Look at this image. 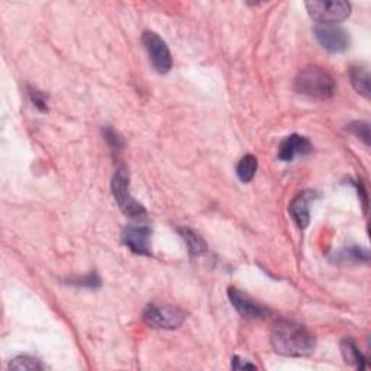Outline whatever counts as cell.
<instances>
[{
	"mask_svg": "<svg viewBox=\"0 0 371 371\" xmlns=\"http://www.w3.org/2000/svg\"><path fill=\"white\" fill-rule=\"evenodd\" d=\"M270 341L274 351L286 357H307L316 346L314 333L290 320H279L273 327Z\"/></svg>",
	"mask_w": 371,
	"mask_h": 371,
	"instance_id": "6da1fadb",
	"label": "cell"
},
{
	"mask_svg": "<svg viewBox=\"0 0 371 371\" xmlns=\"http://www.w3.org/2000/svg\"><path fill=\"white\" fill-rule=\"evenodd\" d=\"M335 80L327 70L318 66H307L299 71L294 80V90L307 98L329 99L335 93Z\"/></svg>",
	"mask_w": 371,
	"mask_h": 371,
	"instance_id": "7a4b0ae2",
	"label": "cell"
},
{
	"mask_svg": "<svg viewBox=\"0 0 371 371\" xmlns=\"http://www.w3.org/2000/svg\"><path fill=\"white\" fill-rule=\"evenodd\" d=\"M112 193L115 196L118 206L121 208V210L126 215V217L134 218V219H141L147 215L146 208L139 205V203L130 196L129 174L124 167L118 169L112 178Z\"/></svg>",
	"mask_w": 371,
	"mask_h": 371,
	"instance_id": "3957f363",
	"label": "cell"
},
{
	"mask_svg": "<svg viewBox=\"0 0 371 371\" xmlns=\"http://www.w3.org/2000/svg\"><path fill=\"white\" fill-rule=\"evenodd\" d=\"M186 319L183 309L173 305H148L143 310V320L152 328L174 329Z\"/></svg>",
	"mask_w": 371,
	"mask_h": 371,
	"instance_id": "277c9868",
	"label": "cell"
},
{
	"mask_svg": "<svg viewBox=\"0 0 371 371\" xmlns=\"http://www.w3.org/2000/svg\"><path fill=\"white\" fill-rule=\"evenodd\" d=\"M142 44L146 46L150 61L155 71L160 74L169 73L173 67V58L169 46L160 38V35L151 31H146L142 33Z\"/></svg>",
	"mask_w": 371,
	"mask_h": 371,
	"instance_id": "5b68a950",
	"label": "cell"
},
{
	"mask_svg": "<svg viewBox=\"0 0 371 371\" xmlns=\"http://www.w3.org/2000/svg\"><path fill=\"white\" fill-rule=\"evenodd\" d=\"M306 9L312 19L320 23H335L345 20L351 14L348 2H307Z\"/></svg>",
	"mask_w": 371,
	"mask_h": 371,
	"instance_id": "8992f818",
	"label": "cell"
},
{
	"mask_svg": "<svg viewBox=\"0 0 371 371\" xmlns=\"http://www.w3.org/2000/svg\"><path fill=\"white\" fill-rule=\"evenodd\" d=\"M315 38L324 50L340 54L348 50L350 35L342 27L335 23H320L315 28Z\"/></svg>",
	"mask_w": 371,
	"mask_h": 371,
	"instance_id": "52a82bcc",
	"label": "cell"
},
{
	"mask_svg": "<svg viewBox=\"0 0 371 371\" xmlns=\"http://www.w3.org/2000/svg\"><path fill=\"white\" fill-rule=\"evenodd\" d=\"M228 297L232 306L236 309V312L247 319H260L269 316V310L264 306L257 303L248 294L235 289V287H230Z\"/></svg>",
	"mask_w": 371,
	"mask_h": 371,
	"instance_id": "ba28073f",
	"label": "cell"
},
{
	"mask_svg": "<svg viewBox=\"0 0 371 371\" xmlns=\"http://www.w3.org/2000/svg\"><path fill=\"white\" fill-rule=\"evenodd\" d=\"M150 238H151V230L148 228V226H142V225L128 226L122 234L124 244L133 251L134 254H138V256L151 254Z\"/></svg>",
	"mask_w": 371,
	"mask_h": 371,
	"instance_id": "9c48e42d",
	"label": "cell"
},
{
	"mask_svg": "<svg viewBox=\"0 0 371 371\" xmlns=\"http://www.w3.org/2000/svg\"><path fill=\"white\" fill-rule=\"evenodd\" d=\"M314 147L310 141L306 137L302 135H290L287 137L279 148V159L281 161H292L294 160L297 155H306L309 152H312Z\"/></svg>",
	"mask_w": 371,
	"mask_h": 371,
	"instance_id": "30bf717a",
	"label": "cell"
},
{
	"mask_svg": "<svg viewBox=\"0 0 371 371\" xmlns=\"http://www.w3.org/2000/svg\"><path fill=\"white\" fill-rule=\"evenodd\" d=\"M315 197H316L315 191L305 190V191H302L301 195H297L292 202L289 210H290L293 221L296 222V225L301 230H305L306 226L309 225V221H310L309 205H310V202H312Z\"/></svg>",
	"mask_w": 371,
	"mask_h": 371,
	"instance_id": "8fae6325",
	"label": "cell"
},
{
	"mask_svg": "<svg viewBox=\"0 0 371 371\" xmlns=\"http://www.w3.org/2000/svg\"><path fill=\"white\" fill-rule=\"evenodd\" d=\"M351 85L358 94L370 99V71L366 66H354L350 68Z\"/></svg>",
	"mask_w": 371,
	"mask_h": 371,
	"instance_id": "7c38bea8",
	"label": "cell"
},
{
	"mask_svg": "<svg viewBox=\"0 0 371 371\" xmlns=\"http://www.w3.org/2000/svg\"><path fill=\"white\" fill-rule=\"evenodd\" d=\"M180 235L184 238V243L189 248V253L191 257H199L202 254L206 253V243L203 241V238L193 230L190 228H180L178 230Z\"/></svg>",
	"mask_w": 371,
	"mask_h": 371,
	"instance_id": "4fadbf2b",
	"label": "cell"
},
{
	"mask_svg": "<svg viewBox=\"0 0 371 371\" xmlns=\"http://www.w3.org/2000/svg\"><path fill=\"white\" fill-rule=\"evenodd\" d=\"M341 351H342V355H344L346 363L351 364V366H355L358 370L366 368V361H367L366 357L361 354L360 348H358L354 341L344 340L341 342Z\"/></svg>",
	"mask_w": 371,
	"mask_h": 371,
	"instance_id": "5bb4252c",
	"label": "cell"
},
{
	"mask_svg": "<svg viewBox=\"0 0 371 371\" xmlns=\"http://www.w3.org/2000/svg\"><path fill=\"white\" fill-rule=\"evenodd\" d=\"M257 169H258L257 159L254 157V155L247 154L241 160H239L236 165V176L243 183H249L254 178Z\"/></svg>",
	"mask_w": 371,
	"mask_h": 371,
	"instance_id": "9a60e30c",
	"label": "cell"
},
{
	"mask_svg": "<svg viewBox=\"0 0 371 371\" xmlns=\"http://www.w3.org/2000/svg\"><path fill=\"white\" fill-rule=\"evenodd\" d=\"M368 253L363 248L358 247H350L342 249L341 253L337 256L338 262H361L368 261Z\"/></svg>",
	"mask_w": 371,
	"mask_h": 371,
	"instance_id": "2e32d148",
	"label": "cell"
},
{
	"mask_svg": "<svg viewBox=\"0 0 371 371\" xmlns=\"http://www.w3.org/2000/svg\"><path fill=\"white\" fill-rule=\"evenodd\" d=\"M10 370H42L44 366L37 360V358H32L29 355H19L9 364Z\"/></svg>",
	"mask_w": 371,
	"mask_h": 371,
	"instance_id": "e0dca14e",
	"label": "cell"
},
{
	"mask_svg": "<svg viewBox=\"0 0 371 371\" xmlns=\"http://www.w3.org/2000/svg\"><path fill=\"white\" fill-rule=\"evenodd\" d=\"M346 130H350L351 134L360 138L366 146H370V125L367 122H353L348 126H346Z\"/></svg>",
	"mask_w": 371,
	"mask_h": 371,
	"instance_id": "ac0fdd59",
	"label": "cell"
},
{
	"mask_svg": "<svg viewBox=\"0 0 371 371\" xmlns=\"http://www.w3.org/2000/svg\"><path fill=\"white\" fill-rule=\"evenodd\" d=\"M102 133H103V137H105L106 142L109 143L112 150L119 151V150L124 148V139L119 137V134L116 133L115 129H112L111 126H103Z\"/></svg>",
	"mask_w": 371,
	"mask_h": 371,
	"instance_id": "d6986e66",
	"label": "cell"
},
{
	"mask_svg": "<svg viewBox=\"0 0 371 371\" xmlns=\"http://www.w3.org/2000/svg\"><path fill=\"white\" fill-rule=\"evenodd\" d=\"M29 98L32 100V103L35 105V107H38L41 112H46L48 111V105H46V98L45 94L37 89L29 87Z\"/></svg>",
	"mask_w": 371,
	"mask_h": 371,
	"instance_id": "ffe728a7",
	"label": "cell"
},
{
	"mask_svg": "<svg viewBox=\"0 0 371 371\" xmlns=\"http://www.w3.org/2000/svg\"><path fill=\"white\" fill-rule=\"evenodd\" d=\"M71 284L79 286V287H90V289H96V287H100V279L98 274H90V276L81 277V279H74L70 281Z\"/></svg>",
	"mask_w": 371,
	"mask_h": 371,
	"instance_id": "44dd1931",
	"label": "cell"
},
{
	"mask_svg": "<svg viewBox=\"0 0 371 371\" xmlns=\"http://www.w3.org/2000/svg\"><path fill=\"white\" fill-rule=\"evenodd\" d=\"M232 368L234 370H243V368H257V367L253 363H249L247 360H243V358L235 357L234 360H232Z\"/></svg>",
	"mask_w": 371,
	"mask_h": 371,
	"instance_id": "7402d4cb",
	"label": "cell"
}]
</instances>
